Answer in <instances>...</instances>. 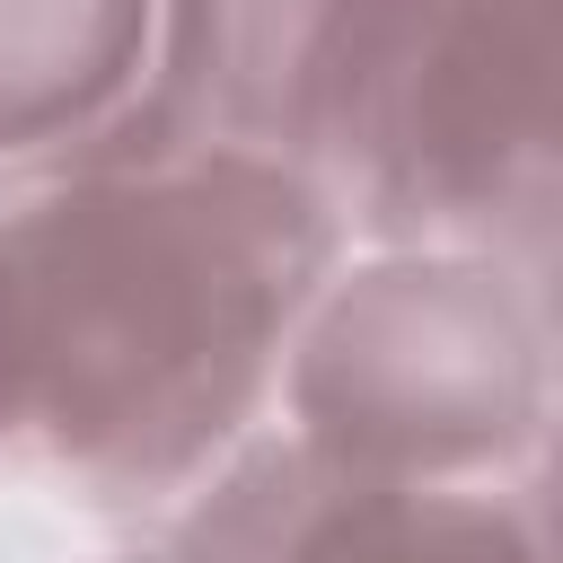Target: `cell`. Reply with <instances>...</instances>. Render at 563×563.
<instances>
[{
	"mask_svg": "<svg viewBox=\"0 0 563 563\" xmlns=\"http://www.w3.org/2000/svg\"><path fill=\"white\" fill-rule=\"evenodd\" d=\"M343 220L299 167L114 141L0 185L9 475L97 519H167L264 422Z\"/></svg>",
	"mask_w": 563,
	"mask_h": 563,
	"instance_id": "6da1fadb",
	"label": "cell"
},
{
	"mask_svg": "<svg viewBox=\"0 0 563 563\" xmlns=\"http://www.w3.org/2000/svg\"><path fill=\"white\" fill-rule=\"evenodd\" d=\"M264 431L369 484L545 475L554 273L440 246H343L290 334Z\"/></svg>",
	"mask_w": 563,
	"mask_h": 563,
	"instance_id": "7a4b0ae2",
	"label": "cell"
},
{
	"mask_svg": "<svg viewBox=\"0 0 563 563\" xmlns=\"http://www.w3.org/2000/svg\"><path fill=\"white\" fill-rule=\"evenodd\" d=\"M299 176L343 220V246L554 273V0H369Z\"/></svg>",
	"mask_w": 563,
	"mask_h": 563,
	"instance_id": "3957f363",
	"label": "cell"
},
{
	"mask_svg": "<svg viewBox=\"0 0 563 563\" xmlns=\"http://www.w3.org/2000/svg\"><path fill=\"white\" fill-rule=\"evenodd\" d=\"M176 563H554L545 475L369 484L255 431L194 501L158 519Z\"/></svg>",
	"mask_w": 563,
	"mask_h": 563,
	"instance_id": "277c9868",
	"label": "cell"
},
{
	"mask_svg": "<svg viewBox=\"0 0 563 563\" xmlns=\"http://www.w3.org/2000/svg\"><path fill=\"white\" fill-rule=\"evenodd\" d=\"M361 9L369 0H158L150 97L123 141L308 167V132Z\"/></svg>",
	"mask_w": 563,
	"mask_h": 563,
	"instance_id": "5b68a950",
	"label": "cell"
},
{
	"mask_svg": "<svg viewBox=\"0 0 563 563\" xmlns=\"http://www.w3.org/2000/svg\"><path fill=\"white\" fill-rule=\"evenodd\" d=\"M158 0H0V185L141 123Z\"/></svg>",
	"mask_w": 563,
	"mask_h": 563,
	"instance_id": "8992f818",
	"label": "cell"
},
{
	"mask_svg": "<svg viewBox=\"0 0 563 563\" xmlns=\"http://www.w3.org/2000/svg\"><path fill=\"white\" fill-rule=\"evenodd\" d=\"M114 563H176V554H167V545L150 537V545H132V554H114Z\"/></svg>",
	"mask_w": 563,
	"mask_h": 563,
	"instance_id": "52a82bcc",
	"label": "cell"
},
{
	"mask_svg": "<svg viewBox=\"0 0 563 563\" xmlns=\"http://www.w3.org/2000/svg\"><path fill=\"white\" fill-rule=\"evenodd\" d=\"M0 466H9V422H0Z\"/></svg>",
	"mask_w": 563,
	"mask_h": 563,
	"instance_id": "ba28073f",
	"label": "cell"
}]
</instances>
